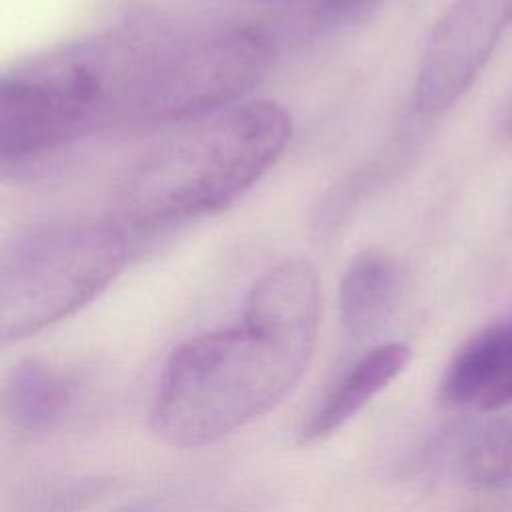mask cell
Returning <instances> with one entry per match:
<instances>
[{
  "instance_id": "8992f818",
  "label": "cell",
  "mask_w": 512,
  "mask_h": 512,
  "mask_svg": "<svg viewBox=\"0 0 512 512\" xmlns=\"http://www.w3.org/2000/svg\"><path fill=\"white\" fill-rule=\"evenodd\" d=\"M512 26V0H454L432 28L414 82V108L436 116L454 106Z\"/></svg>"
},
{
  "instance_id": "ba28073f",
  "label": "cell",
  "mask_w": 512,
  "mask_h": 512,
  "mask_svg": "<svg viewBox=\"0 0 512 512\" xmlns=\"http://www.w3.org/2000/svg\"><path fill=\"white\" fill-rule=\"evenodd\" d=\"M402 292V268L394 256L378 248L358 252L346 266L338 312L344 332L354 340L376 334L392 316Z\"/></svg>"
},
{
  "instance_id": "30bf717a",
  "label": "cell",
  "mask_w": 512,
  "mask_h": 512,
  "mask_svg": "<svg viewBox=\"0 0 512 512\" xmlns=\"http://www.w3.org/2000/svg\"><path fill=\"white\" fill-rule=\"evenodd\" d=\"M74 400V378L38 358L16 364L4 384V414L16 430L28 434L56 428L72 410Z\"/></svg>"
},
{
  "instance_id": "8fae6325",
  "label": "cell",
  "mask_w": 512,
  "mask_h": 512,
  "mask_svg": "<svg viewBox=\"0 0 512 512\" xmlns=\"http://www.w3.org/2000/svg\"><path fill=\"white\" fill-rule=\"evenodd\" d=\"M462 478L478 488L512 480V424L494 420L476 430L460 454Z\"/></svg>"
},
{
  "instance_id": "277c9868",
  "label": "cell",
  "mask_w": 512,
  "mask_h": 512,
  "mask_svg": "<svg viewBox=\"0 0 512 512\" xmlns=\"http://www.w3.org/2000/svg\"><path fill=\"white\" fill-rule=\"evenodd\" d=\"M272 40L248 24L192 34L146 30L126 122L200 120L236 106L266 76Z\"/></svg>"
},
{
  "instance_id": "9c48e42d",
  "label": "cell",
  "mask_w": 512,
  "mask_h": 512,
  "mask_svg": "<svg viewBox=\"0 0 512 512\" xmlns=\"http://www.w3.org/2000/svg\"><path fill=\"white\" fill-rule=\"evenodd\" d=\"M410 362V348L400 342H388L372 348L354 362L332 390L324 396L318 408L300 428V442L312 444L360 412L380 390H384Z\"/></svg>"
},
{
  "instance_id": "3957f363",
  "label": "cell",
  "mask_w": 512,
  "mask_h": 512,
  "mask_svg": "<svg viewBox=\"0 0 512 512\" xmlns=\"http://www.w3.org/2000/svg\"><path fill=\"white\" fill-rule=\"evenodd\" d=\"M138 244L114 216L18 236L0 260V338L22 340L84 308L122 274Z\"/></svg>"
},
{
  "instance_id": "6da1fadb",
  "label": "cell",
  "mask_w": 512,
  "mask_h": 512,
  "mask_svg": "<svg viewBox=\"0 0 512 512\" xmlns=\"http://www.w3.org/2000/svg\"><path fill=\"white\" fill-rule=\"evenodd\" d=\"M290 136V112L272 100L240 102L194 120L134 162L114 218L142 240L214 214L276 164Z\"/></svg>"
},
{
  "instance_id": "52a82bcc",
  "label": "cell",
  "mask_w": 512,
  "mask_h": 512,
  "mask_svg": "<svg viewBox=\"0 0 512 512\" xmlns=\"http://www.w3.org/2000/svg\"><path fill=\"white\" fill-rule=\"evenodd\" d=\"M440 400L466 412L512 402V320L482 328L454 352L440 380Z\"/></svg>"
},
{
  "instance_id": "7c38bea8",
  "label": "cell",
  "mask_w": 512,
  "mask_h": 512,
  "mask_svg": "<svg viewBox=\"0 0 512 512\" xmlns=\"http://www.w3.org/2000/svg\"><path fill=\"white\" fill-rule=\"evenodd\" d=\"M270 2H290V0H270ZM300 2V0H296ZM312 2V14L316 22L340 24L362 16L366 10L374 8L380 0H308Z\"/></svg>"
},
{
  "instance_id": "5b68a950",
  "label": "cell",
  "mask_w": 512,
  "mask_h": 512,
  "mask_svg": "<svg viewBox=\"0 0 512 512\" xmlns=\"http://www.w3.org/2000/svg\"><path fill=\"white\" fill-rule=\"evenodd\" d=\"M96 128L98 122L90 108L42 56H34L2 74V166L56 152Z\"/></svg>"
},
{
  "instance_id": "4fadbf2b",
  "label": "cell",
  "mask_w": 512,
  "mask_h": 512,
  "mask_svg": "<svg viewBox=\"0 0 512 512\" xmlns=\"http://www.w3.org/2000/svg\"><path fill=\"white\" fill-rule=\"evenodd\" d=\"M120 512H156V510L152 506H148V504H136V506H128V508H124Z\"/></svg>"
},
{
  "instance_id": "7a4b0ae2",
  "label": "cell",
  "mask_w": 512,
  "mask_h": 512,
  "mask_svg": "<svg viewBox=\"0 0 512 512\" xmlns=\"http://www.w3.org/2000/svg\"><path fill=\"white\" fill-rule=\"evenodd\" d=\"M314 344L242 316L178 346L160 378L152 428L170 446L212 444L274 408L302 378Z\"/></svg>"
},
{
  "instance_id": "5bb4252c",
  "label": "cell",
  "mask_w": 512,
  "mask_h": 512,
  "mask_svg": "<svg viewBox=\"0 0 512 512\" xmlns=\"http://www.w3.org/2000/svg\"><path fill=\"white\" fill-rule=\"evenodd\" d=\"M510 126H512V120H510Z\"/></svg>"
}]
</instances>
